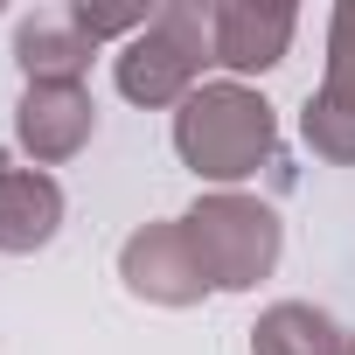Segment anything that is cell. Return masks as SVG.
Instances as JSON below:
<instances>
[{"label": "cell", "mask_w": 355, "mask_h": 355, "mask_svg": "<svg viewBox=\"0 0 355 355\" xmlns=\"http://www.w3.org/2000/svg\"><path fill=\"white\" fill-rule=\"evenodd\" d=\"M182 146L209 174H244V160L265 146V105H251L237 91H209V98H196V112L182 125Z\"/></svg>", "instance_id": "obj_1"}, {"label": "cell", "mask_w": 355, "mask_h": 355, "mask_svg": "<svg viewBox=\"0 0 355 355\" xmlns=\"http://www.w3.org/2000/svg\"><path fill=\"white\" fill-rule=\"evenodd\" d=\"M216 28H223V42H216V56L223 63H237V70H265V63H279V42H286V28H293V15H265V21H251V15H216Z\"/></svg>", "instance_id": "obj_2"}]
</instances>
